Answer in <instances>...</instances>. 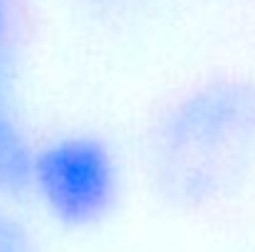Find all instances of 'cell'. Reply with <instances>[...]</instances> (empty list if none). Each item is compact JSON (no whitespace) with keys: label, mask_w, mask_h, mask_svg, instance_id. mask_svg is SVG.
<instances>
[{"label":"cell","mask_w":255,"mask_h":252,"mask_svg":"<svg viewBox=\"0 0 255 252\" xmlns=\"http://www.w3.org/2000/svg\"><path fill=\"white\" fill-rule=\"evenodd\" d=\"M255 146V89L206 84L173 104L154 129L156 175L183 200L218 195Z\"/></svg>","instance_id":"6da1fadb"},{"label":"cell","mask_w":255,"mask_h":252,"mask_svg":"<svg viewBox=\"0 0 255 252\" xmlns=\"http://www.w3.org/2000/svg\"><path fill=\"white\" fill-rule=\"evenodd\" d=\"M119 190V159L97 134L75 131L35 149L27 193L65 228L82 230L102 223L114 210Z\"/></svg>","instance_id":"7a4b0ae2"},{"label":"cell","mask_w":255,"mask_h":252,"mask_svg":"<svg viewBox=\"0 0 255 252\" xmlns=\"http://www.w3.org/2000/svg\"><path fill=\"white\" fill-rule=\"evenodd\" d=\"M32 159L35 146L0 91V200H15L27 193Z\"/></svg>","instance_id":"3957f363"},{"label":"cell","mask_w":255,"mask_h":252,"mask_svg":"<svg viewBox=\"0 0 255 252\" xmlns=\"http://www.w3.org/2000/svg\"><path fill=\"white\" fill-rule=\"evenodd\" d=\"M0 252H35V238L27 223L0 203Z\"/></svg>","instance_id":"277c9868"},{"label":"cell","mask_w":255,"mask_h":252,"mask_svg":"<svg viewBox=\"0 0 255 252\" xmlns=\"http://www.w3.org/2000/svg\"><path fill=\"white\" fill-rule=\"evenodd\" d=\"M2 40H5V7L0 0V50H2Z\"/></svg>","instance_id":"5b68a950"}]
</instances>
